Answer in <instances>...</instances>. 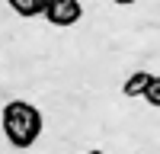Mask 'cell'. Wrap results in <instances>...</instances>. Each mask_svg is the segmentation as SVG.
Instances as JSON below:
<instances>
[{
    "mask_svg": "<svg viewBox=\"0 0 160 154\" xmlns=\"http://www.w3.org/2000/svg\"><path fill=\"white\" fill-rule=\"evenodd\" d=\"M7 3H10V10H13V13H19V16L29 19V16H42L48 0H7Z\"/></svg>",
    "mask_w": 160,
    "mask_h": 154,
    "instance_id": "4",
    "label": "cell"
},
{
    "mask_svg": "<svg viewBox=\"0 0 160 154\" xmlns=\"http://www.w3.org/2000/svg\"><path fill=\"white\" fill-rule=\"evenodd\" d=\"M0 128L13 148H32L42 135V112L26 100H13L0 112Z\"/></svg>",
    "mask_w": 160,
    "mask_h": 154,
    "instance_id": "1",
    "label": "cell"
},
{
    "mask_svg": "<svg viewBox=\"0 0 160 154\" xmlns=\"http://www.w3.org/2000/svg\"><path fill=\"white\" fill-rule=\"evenodd\" d=\"M112 3H118V7H128V3H135V0H112Z\"/></svg>",
    "mask_w": 160,
    "mask_h": 154,
    "instance_id": "6",
    "label": "cell"
},
{
    "mask_svg": "<svg viewBox=\"0 0 160 154\" xmlns=\"http://www.w3.org/2000/svg\"><path fill=\"white\" fill-rule=\"evenodd\" d=\"M42 16L51 26H74L83 16V7H80V0H48Z\"/></svg>",
    "mask_w": 160,
    "mask_h": 154,
    "instance_id": "2",
    "label": "cell"
},
{
    "mask_svg": "<svg viewBox=\"0 0 160 154\" xmlns=\"http://www.w3.org/2000/svg\"><path fill=\"white\" fill-rule=\"evenodd\" d=\"M151 77H154V74H148V71H135V74H131L128 80L122 84V93H125V96H144V90H148Z\"/></svg>",
    "mask_w": 160,
    "mask_h": 154,
    "instance_id": "3",
    "label": "cell"
},
{
    "mask_svg": "<svg viewBox=\"0 0 160 154\" xmlns=\"http://www.w3.org/2000/svg\"><path fill=\"white\" fill-rule=\"evenodd\" d=\"M144 100H148L151 106H160V74H154V77H151L148 90H144Z\"/></svg>",
    "mask_w": 160,
    "mask_h": 154,
    "instance_id": "5",
    "label": "cell"
},
{
    "mask_svg": "<svg viewBox=\"0 0 160 154\" xmlns=\"http://www.w3.org/2000/svg\"><path fill=\"white\" fill-rule=\"evenodd\" d=\"M90 154H102V151H90Z\"/></svg>",
    "mask_w": 160,
    "mask_h": 154,
    "instance_id": "7",
    "label": "cell"
}]
</instances>
